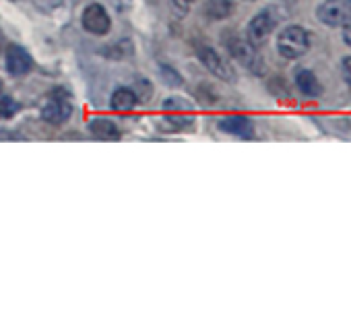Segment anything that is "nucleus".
<instances>
[{
  "instance_id": "11",
  "label": "nucleus",
  "mask_w": 351,
  "mask_h": 318,
  "mask_svg": "<svg viewBox=\"0 0 351 318\" xmlns=\"http://www.w3.org/2000/svg\"><path fill=\"white\" fill-rule=\"evenodd\" d=\"M89 130L95 138H101V140H118L120 138V128L110 118H93L89 122Z\"/></svg>"
},
{
  "instance_id": "13",
  "label": "nucleus",
  "mask_w": 351,
  "mask_h": 318,
  "mask_svg": "<svg viewBox=\"0 0 351 318\" xmlns=\"http://www.w3.org/2000/svg\"><path fill=\"white\" fill-rule=\"evenodd\" d=\"M232 11H234L232 0H207L205 7H203L205 17H209L213 21H221V19L230 17Z\"/></svg>"
},
{
  "instance_id": "2",
  "label": "nucleus",
  "mask_w": 351,
  "mask_h": 318,
  "mask_svg": "<svg viewBox=\"0 0 351 318\" xmlns=\"http://www.w3.org/2000/svg\"><path fill=\"white\" fill-rule=\"evenodd\" d=\"M316 17L328 27L351 25V0H324L316 11Z\"/></svg>"
},
{
  "instance_id": "15",
  "label": "nucleus",
  "mask_w": 351,
  "mask_h": 318,
  "mask_svg": "<svg viewBox=\"0 0 351 318\" xmlns=\"http://www.w3.org/2000/svg\"><path fill=\"white\" fill-rule=\"evenodd\" d=\"M163 110H165V112H171V114H184V112L191 110V106H189V101H184V99L169 97V99L163 101Z\"/></svg>"
},
{
  "instance_id": "7",
  "label": "nucleus",
  "mask_w": 351,
  "mask_h": 318,
  "mask_svg": "<svg viewBox=\"0 0 351 318\" xmlns=\"http://www.w3.org/2000/svg\"><path fill=\"white\" fill-rule=\"evenodd\" d=\"M199 58L205 64V69L211 71L217 79H223V81H232L234 79L232 66L226 62V58L217 50H213L209 46H203V48H199Z\"/></svg>"
},
{
  "instance_id": "16",
  "label": "nucleus",
  "mask_w": 351,
  "mask_h": 318,
  "mask_svg": "<svg viewBox=\"0 0 351 318\" xmlns=\"http://www.w3.org/2000/svg\"><path fill=\"white\" fill-rule=\"evenodd\" d=\"M341 71H343V79L351 85V56L343 58V64H341Z\"/></svg>"
},
{
  "instance_id": "6",
  "label": "nucleus",
  "mask_w": 351,
  "mask_h": 318,
  "mask_svg": "<svg viewBox=\"0 0 351 318\" xmlns=\"http://www.w3.org/2000/svg\"><path fill=\"white\" fill-rule=\"evenodd\" d=\"M228 48H230V52H232V56L240 62V64H244V66H248L250 71H254V73H261V69H263V62H261V56L256 54V50H254V46L248 42V40H240V38H234L230 44H228Z\"/></svg>"
},
{
  "instance_id": "5",
  "label": "nucleus",
  "mask_w": 351,
  "mask_h": 318,
  "mask_svg": "<svg viewBox=\"0 0 351 318\" xmlns=\"http://www.w3.org/2000/svg\"><path fill=\"white\" fill-rule=\"evenodd\" d=\"M81 23H83V27L89 34H93V36H106L110 32L112 19H110L108 11L101 5L91 3L89 7H85L83 17H81Z\"/></svg>"
},
{
  "instance_id": "10",
  "label": "nucleus",
  "mask_w": 351,
  "mask_h": 318,
  "mask_svg": "<svg viewBox=\"0 0 351 318\" xmlns=\"http://www.w3.org/2000/svg\"><path fill=\"white\" fill-rule=\"evenodd\" d=\"M293 79H295L298 89H300L304 95H308V97H318V95L322 93V85H320V81L316 79V75H314L310 69H298L295 75H293Z\"/></svg>"
},
{
  "instance_id": "8",
  "label": "nucleus",
  "mask_w": 351,
  "mask_h": 318,
  "mask_svg": "<svg viewBox=\"0 0 351 318\" xmlns=\"http://www.w3.org/2000/svg\"><path fill=\"white\" fill-rule=\"evenodd\" d=\"M5 64H7V71L13 77H25L32 71L34 60H32V56L27 54L25 48H21L17 44H11L7 48V54H5Z\"/></svg>"
},
{
  "instance_id": "4",
  "label": "nucleus",
  "mask_w": 351,
  "mask_h": 318,
  "mask_svg": "<svg viewBox=\"0 0 351 318\" xmlns=\"http://www.w3.org/2000/svg\"><path fill=\"white\" fill-rule=\"evenodd\" d=\"M71 116H73V103L62 91L54 93L42 108V118L50 124H62Z\"/></svg>"
},
{
  "instance_id": "9",
  "label": "nucleus",
  "mask_w": 351,
  "mask_h": 318,
  "mask_svg": "<svg viewBox=\"0 0 351 318\" xmlns=\"http://www.w3.org/2000/svg\"><path fill=\"white\" fill-rule=\"evenodd\" d=\"M217 126H219V130L234 134V136H240V138H252L254 136V124L248 116H240V114L226 116L219 120Z\"/></svg>"
},
{
  "instance_id": "19",
  "label": "nucleus",
  "mask_w": 351,
  "mask_h": 318,
  "mask_svg": "<svg viewBox=\"0 0 351 318\" xmlns=\"http://www.w3.org/2000/svg\"><path fill=\"white\" fill-rule=\"evenodd\" d=\"M244 3H254V0H244Z\"/></svg>"
},
{
  "instance_id": "14",
  "label": "nucleus",
  "mask_w": 351,
  "mask_h": 318,
  "mask_svg": "<svg viewBox=\"0 0 351 318\" xmlns=\"http://www.w3.org/2000/svg\"><path fill=\"white\" fill-rule=\"evenodd\" d=\"M19 112V103L9 97V95H0V118H13Z\"/></svg>"
},
{
  "instance_id": "1",
  "label": "nucleus",
  "mask_w": 351,
  "mask_h": 318,
  "mask_svg": "<svg viewBox=\"0 0 351 318\" xmlns=\"http://www.w3.org/2000/svg\"><path fill=\"white\" fill-rule=\"evenodd\" d=\"M277 50L283 58H300L310 50V36L300 25L285 27L277 38Z\"/></svg>"
},
{
  "instance_id": "17",
  "label": "nucleus",
  "mask_w": 351,
  "mask_h": 318,
  "mask_svg": "<svg viewBox=\"0 0 351 318\" xmlns=\"http://www.w3.org/2000/svg\"><path fill=\"white\" fill-rule=\"evenodd\" d=\"M343 42L351 48V25H345V29H343Z\"/></svg>"
},
{
  "instance_id": "18",
  "label": "nucleus",
  "mask_w": 351,
  "mask_h": 318,
  "mask_svg": "<svg viewBox=\"0 0 351 318\" xmlns=\"http://www.w3.org/2000/svg\"><path fill=\"white\" fill-rule=\"evenodd\" d=\"M0 95H3V81H0Z\"/></svg>"
},
{
  "instance_id": "3",
  "label": "nucleus",
  "mask_w": 351,
  "mask_h": 318,
  "mask_svg": "<svg viewBox=\"0 0 351 318\" xmlns=\"http://www.w3.org/2000/svg\"><path fill=\"white\" fill-rule=\"evenodd\" d=\"M277 15L273 9H265L261 11L258 15H254L248 23V29H246V38L252 46H258L263 42H267V38L275 32L277 27Z\"/></svg>"
},
{
  "instance_id": "12",
  "label": "nucleus",
  "mask_w": 351,
  "mask_h": 318,
  "mask_svg": "<svg viewBox=\"0 0 351 318\" xmlns=\"http://www.w3.org/2000/svg\"><path fill=\"white\" fill-rule=\"evenodd\" d=\"M110 103H112V108H114L116 112H130V110H134V108H136V103H138V95H136L132 89L122 87V89H116V91L112 93Z\"/></svg>"
}]
</instances>
